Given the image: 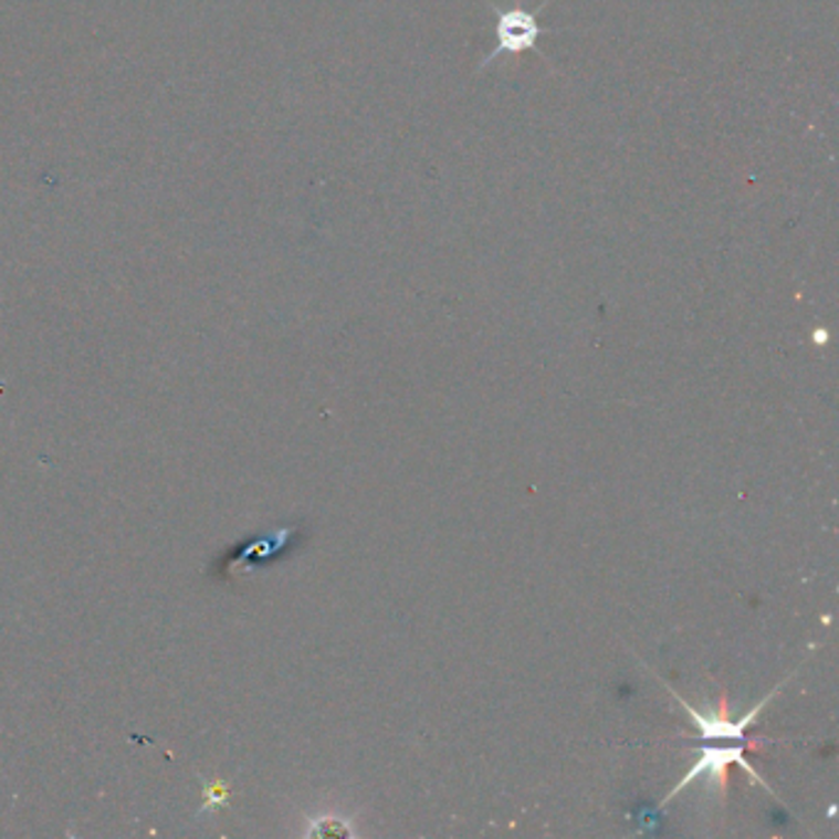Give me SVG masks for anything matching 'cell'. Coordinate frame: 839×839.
<instances>
[{
    "label": "cell",
    "instance_id": "2",
    "mask_svg": "<svg viewBox=\"0 0 839 839\" xmlns=\"http://www.w3.org/2000/svg\"><path fill=\"white\" fill-rule=\"evenodd\" d=\"M728 763H738V766L748 773L751 780L761 783V786H766V783L761 780L758 773L748 766V761H744V748H704L702 754H700V761H696L694 768L690 773H686V776L678 783V786H674V790L668 795V800H672L674 795H678L682 788L690 786V783L694 778H700V776H710L712 780L724 778ZM668 800H664V803H668Z\"/></svg>",
    "mask_w": 839,
    "mask_h": 839
},
{
    "label": "cell",
    "instance_id": "1",
    "mask_svg": "<svg viewBox=\"0 0 839 839\" xmlns=\"http://www.w3.org/2000/svg\"><path fill=\"white\" fill-rule=\"evenodd\" d=\"M497 13V48L487 54L481 67L493 64L503 54H517L525 50H537L542 38V25L534 13L525 8H495Z\"/></svg>",
    "mask_w": 839,
    "mask_h": 839
},
{
    "label": "cell",
    "instance_id": "3",
    "mask_svg": "<svg viewBox=\"0 0 839 839\" xmlns=\"http://www.w3.org/2000/svg\"><path fill=\"white\" fill-rule=\"evenodd\" d=\"M770 696H773V694H768L766 700H763L758 706H754V710H751L744 719H741V722H732V719H728V710H726L724 700H722V706H719V710H716L714 714H710V716L696 712L694 706H690V704H686V702L682 700V696H678V700H680V704L684 706V710L690 712V716L694 719V724L700 726V732H702L704 738H726V741H736V738H744L746 728H748L751 724H754V719L758 716V712L763 710V706H766V702L770 700Z\"/></svg>",
    "mask_w": 839,
    "mask_h": 839
}]
</instances>
